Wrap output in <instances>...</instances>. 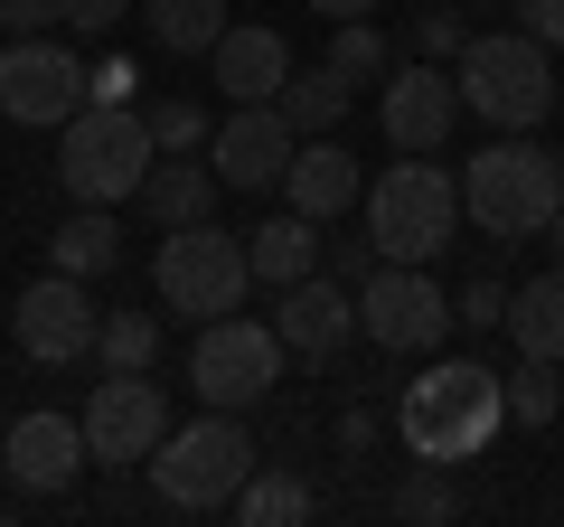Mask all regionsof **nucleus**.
<instances>
[{
  "mask_svg": "<svg viewBox=\"0 0 564 527\" xmlns=\"http://www.w3.org/2000/svg\"><path fill=\"white\" fill-rule=\"evenodd\" d=\"M508 424V386L489 377L480 358H433L414 386H404V406H395V433L414 462H470V452L489 443V433Z\"/></svg>",
  "mask_w": 564,
  "mask_h": 527,
  "instance_id": "nucleus-1",
  "label": "nucleus"
},
{
  "mask_svg": "<svg viewBox=\"0 0 564 527\" xmlns=\"http://www.w3.org/2000/svg\"><path fill=\"white\" fill-rule=\"evenodd\" d=\"M564 207V161L545 142H527V132H499L489 151H470L462 170V217L480 226V236H545Z\"/></svg>",
  "mask_w": 564,
  "mask_h": 527,
  "instance_id": "nucleus-2",
  "label": "nucleus"
},
{
  "mask_svg": "<svg viewBox=\"0 0 564 527\" xmlns=\"http://www.w3.org/2000/svg\"><path fill=\"white\" fill-rule=\"evenodd\" d=\"M452 85H462V104L489 122V132H536L545 104L555 95V47L527 39V29H489V39H470L462 57H452Z\"/></svg>",
  "mask_w": 564,
  "mask_h": 527,
  "instance_id": "nucleus-3",
  "label": "nucleus"
},
{
  "mask_svg": "<svg viewBox=\"0 0 564 527\" xmlns=\"http://www.w3.org/2000/svg\"><path fill=\"white\" fill-rule=\"evenodd\" d=\"M367 236H377L386 264H433L452 236H462V170L443 161H395L377 189H367Z\"/></svg>",
  "mask_w": 564,
  "mask_h": 527,
  "instance_id": "nucleus-4",
  "label": "nucleus"
},
{
  "mask_svg": "<svg viewBox=\"0 0 564 527\" xmlns=\"http://www.w3.org/2000/svg\"><path fill=\"white\" fill-rule=\"evenodd\" d=\"M57 132H66V142H57V180L76 189L85 207L141 198L151 161H161V142H151V114H132V104H95V114H66Z\"/></svg>",
  "mask_w": 564,
  "mask_h": 527,
  "instance_id": "nucleus-5",
  "label": "nucleus"
},
{
  "mask_svg": "<svg viewBox=\"0 0 564 527\" xmlns=\"http://www.w3.org/2000/svg\"><path fill=\"white\" fill-rule=\"evenodd\" d=\"M161 311L170 321H226V311H245V283H254V255H245L236 236H217V226H161Z\"/></svg>",
  "mask_w": 564,
  "mask_h": 527,
  "instance_id": "nucleus-6",
  "label": "nucleus"
},
{
  "mask_svg": "<svg viewBox=\"0 0 564 527\" xmlns=\"http://www.w3.org/2000/svg\"><path fill=\"white\" fill-rule=\"evenodd\" d=\"M245 471H254V443H245V415H226V406H207L198 424H180L151 452V481H161L170 508H236Z\"/></svg>",
  "mask_w": 564,
  "mask_h": 527,
  "instance_id": "nucleus-7",
  "label": "nucleus"
},
{
  "mask_svg": "<svg viewBox=\"0 0 564 527\" xmlns=\"http://www.w3.org/2000/svg\"><path fill=\"white\" fill-rule=\"evenodd\" d=\"M188 386H198L207 406L245 415L263 406L282 386V330L245 321V311H226V321H198V348H188Z\"/></svg>",
  "mask_w": 564,
  "mask_h": 527,
  "instance_id": "nucleus-8",
  "label": "nucleus"
},
{
  "mask_svg": "<svg viewBox=\"0 0 564 527\" xmlns=\"http://www.w3.org/2000/svg\"><path fill=\"white\" fill-rule=\"evenodd\" d=\"M358 340H377L386 358H433L452 340V302L423 264H377L358 283Z\"/></svg>",
  "mask_w": 564,
  "mask_h": 527,
  "instance_id": "nucleus-9",
  "label": "nucleus"
},
{
  "mask_svg": "<svg viewBox=\"0 0 564 527\" xmlns=\"http://www.w3.org/2000/svg\"><path fill=\"white\" fill-rule=\"evenodd\" d=\"M95 76H85L76 47L57 39H0V122H66L85 114Z\"/></svg>",
  "mask_w": 564,
  "mask_h": 527,
  "instance_id": "nucleus-10",
  "label": "nucleus"
},
{
  "mask_svg": "<svg viewBox=\"0 0 564 527\" xmlns=\"http://www.w3.org/2000/svg\"><path fill=\"white\" fill-rule=\"evenodd\" d=\"M85 443H95V462H151V452L170 443V396L141 367H113V377L85 396Z\"/></svg>",
  "mask_w": 564,
  "mask_h": 527,
  "instance_id": "nucleus-11",
  "label": "nucleus"
},
{
  "mask_svg": "<svg viewBox=\"0 0 564 527\" xmlns=\"http://www.w3.org/2000/svg\"><path fill=\"white\" fill-rule=\"evenodd\" d=\"M10 321H20V358H39V367H66V358H85V348H95V292H85V273H57V264H47L39 283L20 292V311H10Z\"/></svg>",
  "mask_w": 564,
  "mask_h": 527,
  "instance_id": "nucleus-12",
  "label": "nucleus"
},
{
  "mask_svg": "<svg viewBox=\"0 0 564 527\" xmlns=\"http://www.w3.org/2000/svg\"><path fill=\"white\" fill-rule=\"evenodd\" d=\"M292 151H302V132H292L282 104H236V114L207 132V170H217L226 189H282Z\"/></svg>",
  "mask_w": 564,
  "mask_h": 527,
  "instance_id": "nucleus-13",
  "label": "nucleus"
},
{
  "mask_svg": "<svg viewBox=\"0 0 564 527\" xmlns=\"http://www.w3.org/2000/svg\"><path fill=\"white\" fill-rule=\"evenodd\" d=\"M377 122H386V142L395 151H443L452 142V122H462V85H452V66H395L386 76V104H377Z\"/></svg>",
  "mask_w": 564,
  "mask_h": 527,
  "instance_id": "nucleus-14",
  "label": "nucleus"
},
{
  "mask_svg": "<svg viewBox=\"0 0 564 527\" xmlns=\"http://www.w3.org/2000/svg\"><path fill=\"white\" fill-rule=\"evenodd\" d=\"M85 462H95L85 415H20V424H10V481H20L29 499H57Z\"/></svg>",
  "mask_w": 564,
  "mask_h": 527,
  "instance_id": "nucleus-15",
  "label": "nucleus"
},
{
  "mask_svg": "<svg viewBox=\"0 0 564 527\" xmlns=\"http://www.w3.org/2000/svg\"><path fill=\"white\" fill-rule=\"evenodd\" d=\"M282 348H302V358H339L358 340V292L329 283V273H302V283H282V311H273Z\"/></svg>",
  "mask_w": 564,
  "mask_h": 527,
  "instance_id": "nucleus-16",
  "label": "nucleus"
},
{
  "mask_svg": "<svg viewBox=\"0 0 564 527\" xmlns=\"http://www.w3.org/2000/svg\"><path fill=\"white\" fill-rule=\"evenodd\" d=\"M282 198L302 207V217H348V207L367 198V180H358V161L339 151V132H311L302 151H292V170H282Z\"/></svg>",
  "mask_w": 564,
  "mask_h": 527,
  "instance_id": "nucleus-17",
  "label": "nucleus"
},
{
  "mask_svg": "<svg viewBox=\"0 0 564 527\" xmlns=\"http://www.w3.org/2000/svg\"><path fill=\"white\" fill-rule=\"evenodd\" d=\"M207 66H217L226 104H282V85H292V47H282L273 29H226V39L207 47Z\"/></svg>",
  "mask_w": 564,
  "mask_h": 527,
  "instance_id": "nucleus-18",
  "label": "nucleus"
},
{
  "mask_svg": "<svg viewBox=\"0 0 564 527\" xmlns=\"http://www.w3.org/2000/svg\"><path fill=\"white\" fill-rule=\"evenodd\" d=\"M245 255H254V283H302V273H321V217H263V226H245Z\"/></svg>",
  "mask_w": 564,
  "mask_h": 527,
  "instance_id": "nucleus-19",
  "label": "nucleus"
},
{
  "mask_svg": "<svg viewBox=\"0 0 564 527\" xmlns=\"http://www.w3.org/2000/svg\"><path fill=\"white\" fill-rule=\"evenodd\" d=\"M508 340H518V358H555L564 367V264H545L536 283L508 292Z\"/></svg>",
  "mask_w": 564,
  "mask_h": 527,
  "instance_id": "nucleus-20",
  "label": "nucleus"
},
{
  "mask_svg": "<svg viewBox=\"0 0 564 527\" xmlns=\"http://www.w3.org/2000/svg\"><path fill=\"white\" fill-rule=\"evenodd\" d=\"M217 170H198V161H180V151H170V161H151V180H141V207H151V217L161 226H198L207 207H217Z\"/></svg>",
  "mask_w": 564,
  "mask_h": 527,
  "instance_id": "nucleus-21",
  "label": "nucleus"
},
{
  "mask_svg": "<svg viewBox=\"0 0 564 527\" xmlns=\"http://www.w3.org/2000/svg\"><path fill=\"white\" fill-rule=\"evenodd\" d=\"M47 264H57V273H85V283H95V273H113V264H122V226L104 217V207H76V217H66L57 236H47Z\"/></svg>",
  "mask_w": 564,
  "mask_h": 527,
  "instance_id": "nucleus-22",
  "label": "nucleus"
},
{
  "mask_svg": "<svg viewBox=\"0 0 564 527\" xmlns=\"http://www.w3.org/2000/svg\"><path fill=\"white\" fill-rule=\"evenodd\" d=\"M141 20H151V39L170 57H207L226 39V0H141Z\"/></svg>",
  "mask_w": 564,
  "mask_h": 527,
  "instance_id": "nucleus-23",
  "label": "nucleus"
},
{
  "mask_svg": "<svg viewBox=\"0 0 564 527\" xmlns=\"http://www.w3.org/2000/svg\"><path fill=\"white\" fill-rule=\"evenodd\" d=\"M311 508H321V499H311L302 471H245V490H236V518L245 527H302Z\"/></svg>",
  "mask_w": 564,
  "mask_h": 527,
  "instance_id": "nucleus-24",
  "label": "nucleus"
},
{
  "mask_svg": "<svg viewBox=\"0 0 564 527\" xmlns=\"http://www.w3.org/2000/svg\"><path fill=\"white\" fill-rule=\"evenodd\" d=\"M348 95H358V85H348L339 66H311V76L282 85V114H292V132L311 142V132H339V122H348Z\"/></svg>",
  "mask_w": 564,
  "mask_h": 527,
  "instance_id": "nucleus-25",
  "label": "nucleus"
},
{
  "mask_svg": "<svg viewBox=\"0 0 564 527\" xmlns=\"http://www.w3.org/2000/svg\"><path fill=\"white\" fill-rule=\"evenodd\" d=\"M321 66H339L348 85H377V76H395V47L377 39V20H339L329 29V57Z\"/></svg>",
  "mask_w": 564,
  "mask_h": 527,
  "instance_id": "nucleus-26",
  "label": "nucleus"
},
{
  "mask_svg": "<svg viewBox=\"0 0 564 527\" xmlns=\"http://www.w3.org/2000/svg\"><path fill=\"white\" fill-rule=\"evenodd\" d=\"M508 424H555L564 415V386H555V358H518L508 367Z\"/></svg>",
  "mask_w": 564,
  "mask_h": 527,
  "instance_id": "nucleus-27",
  "label": "nucleus"
},
{
  "mask_svg": "<svg viewBox=\"0 0 564 527\" xmlns=\"http://www.w3.org/2000/svg\"><path fill=\"white\" fill-rule=\"evenodd\" d=\"M95 358L104 367H151L161 358V321H151V311H113V321L95 330Z\"/></svg>",
  "mask_w": 564,
  "mask_h": 527,
  "instance_id": "nucleus-28",
  "label": "nucleus"
},
{
  "mask_svg": "<svg viewBox=\"0 0 564 527\" xmlns=\"http://www.w3.org/2000/svg\"><path fill=\"white\" fill-rule=\"evenodd\" d=\"M452 508H462V499H452L443 462H423V481H404V490H395V518H423V527H443Z\"/></svg>",
  "mask_w": 564,
  "mask_h": 527,
  "instance_id": "nucleus-29",
  "label": "nucleus"
},
{
  "mask_svg": "<svg viewBox=\"0 0 564 527\" xmlns=\"http://www.w3.org/2000/svg\"><path fill=\"white\" fill-rule=\"evenodd\" d=\"M151 142H161V151H198L207 142V114H198V104H161V114H151Z\"/></svg>",
  "mask_w": 564,
  "mask_h": 527,
  "instance_id": "nucleus-30",
  "label": "nucleus"
},
{
  "mask_svg": "<svg viewBox=\"0 0 564 527\" xmlns=\"http://www.w3.org/2000/svg\"><path fill=\"white\" fill-rule=\"evenodd\" d=\"M452 321H470V330H508V283H470L462 302H452Z\"/></svg>",
  "mask_w": 564,
  "mask_h": 527,
  "instance_id": "nucleus-31",
  "label": "nucleus"
},
{
  "mask_svg": "<svg viewBox=\"0 0 564 527\" xmlns=\"http://www.w3.org/2000/svg\"><path fill=\"white\" fill-rule=\"evenodd\" d=\"M57 10H66V29H85V39H104V29H122V20H132L141 0H57Z\"/></svg>",
  "mask_w": 564,
  "mask_h": 527,
  "instance_id": "nucleus-32",
  "label": "nucleus"
},
{
  "mask_svg": "<svg viewBox=\"0 0 564 527\" xmlns=\"http://www.w3.org/2000/svg\"><path fill=\"white\" fill-rule=\"evenodd\" d=\"M47 20H66L57 0H0V39H39Z\"/></svg>",
  "mask_w": 564,
  "mask_h": 527,
  "instance_id": "nucleus-33",
  "label": "nucleus"
},
{
  "mask_svg": "<svg viewBox=\"0 0 564 527\" xmlns=\"http://www.w3.org/2000/svg\"><path fill=\"white\" fill-rule=\"evenodd\" d=\"M414 39H423V57H462V20H452V10H423V29H414Z\"/></svg>",
  "mask_w": 564,
  "mask_h": 527,
  "instance_id": "nucleus-34",
  "label": "nucleus"
},
{
  "mask_svg": "<svg viewBox=\"0 0 564 527\" xmlns=\"http://www.w3.org/2000/svg\"><path fill=\"white\" fill-rule=\"evenodd\" d=\"M518 29L545 47H564V0H518Z\"/></svg>",
  "mask_w": 564,
  "mask_h": 527,
  "instance_id": "nucleus-35",
  "label": "nucleus"
},
{
  "mask_svg": "<svg viewBox=\"0 0 564 527\" xmlns=\"http://www.w3.org/2000/svg\"><path fill=\"white\" fill-rule=\"evenodd\" d=\"M311 10H321V20L339 29V20H367V10H386V0H311Z\"/></svg>",
  "mask_w": 564,
  "mask_h": 527,
  "instance_id": "nucleus-36",
  "label": "nucleus"
},
{
  "mask_svg": "<svg viewBox=\"0 0 564 527\" xmlns=\"http://www.w3.org/2000/svg\"><path fill=\"white\" fill-rule=\"evenodd\" d=\"M545 245H555V264H564V207H555V226H545Z\"/></svg>",
  "mask_w": 564,
  "mask_h": 527,
  "instance_id": "nucleus-37",
  "label": "nucleus"
},
{
  "mask_svg": "<svg viewBox=\"0 0 564 527\" xmlns=\"http://www.w3.org/2000/svg\"><path fill=\"white\" fill-rule=\"evenodd\" d=\"M555 95H564V66H555Z\"/></svg>",
  "mask_w": 564,
  "mask_h": 527,
  "instance_id": "nucleus-38",
  "label": "nucleus"
},
{
  "mask_svg": "<svg viewBox=\"0 0 564 527\" xmlns=\"http://www.w3.org/2000/svg\"><path fill=\"white\" fill-rule=\"evenodd\" d=\"M555 161H564V151H555Z\"/></svg>",
  "mask_w": 564,
  "mask_h": 527,
  "instance_id": "nucleus-39",
  "label": "nucleus"
}]
</instances>
